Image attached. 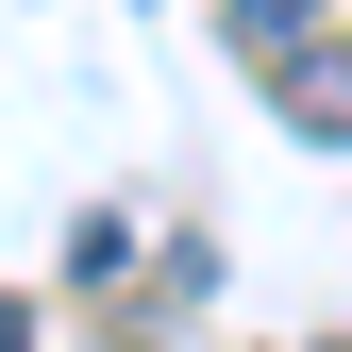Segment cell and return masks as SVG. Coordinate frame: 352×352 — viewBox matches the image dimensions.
<instances>
[{"mask_svg":"<svg viewBox=\"0 0 352 352\" xmlns=\"http://www.w3.org/2000/svg\"><path fill=\"white\" fill-rule=\"evenodd\" d=\"M319 34H336V0H235V51H252V67H285V51H319Z\"/></svg>","mask_w":352,"mask_h":352,"instance_id":"1","label":"cell"},{"mask_svg":"<svg viewBox=\"0 0 352 352\" xmlns=\"http://www.w3.org/2000/svg\"><path fill=\"white\" fill-rule=\"evenodd\" d=\"M0 352H34V319H17V302H0Z\"/></svg>","mask_w":352,"mask_h":352,"instance_id":"2","label":"cell"}]
</instances>
